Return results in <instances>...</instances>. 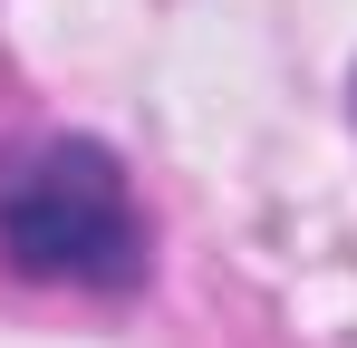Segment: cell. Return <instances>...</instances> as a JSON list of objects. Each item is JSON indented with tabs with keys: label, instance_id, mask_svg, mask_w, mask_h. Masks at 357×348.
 <instances>
[{
	"label": "cell",
	"instance_id": "obj_1",
	"mask_svg": "<svg viewBox=\"0 0 357 348\" xmlns=\"http://www.w3.org/2000/svg\"><path fill=\"white\" fill-rule=\"evenodd\" d=\"M0 261L20 281L59 290H135L155 242L135 213L116 145L97 136H29L20 155H0Z\"/></svg>",
	"mask_w": 357,
	"mask_h": 348
}]
</instances>
